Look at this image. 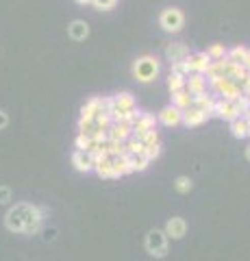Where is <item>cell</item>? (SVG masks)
I'll list each match as a JSON object with an SVG mask.
<instances>
[{
    "instance_id": "1",
    "label": "cell",
    "mask_w": 250,
    "mask_h": 261,
    "mask_svg": "<svg viewBox=\"0 0 250 261\" xmlns=\"http://www.w3.org/2000/svg\"><path fill=\"white\" fill-rule=\"evenodd\" d=\"M46 207H37L31 202H15L13 207L5 214V226L11 233H24V235H35L42 231Z\"/></svg>"
},
{
    "instance_id": "2",
    "label": "cell",
    "mask_w": 250,
    "mask_h": 261,
    "mask_svg": "<svg viewBox=\"0 0 250 261\" xmlns=\"http://www.w3.org/2000/svg\"><path fill=\"white\" fill-rule=\"evenodd\" d=\"M159 72H161V63L157 57H152V55L137 57L133 63V76L140 81V83H152V81H157Z\"/></svg>"
},
{
    "instance_id": "3",
    "label": "cell",
    "mask_w": 250,
    "mask_h": 261,
    "mask_svg": "<svg viewBox=\"0 0 250 261\" xmlns=\"http://www.w3.org/2000/svg\"><path fill=\"white\" fill-rule=\"evenodd\" d=\"M168 242H170V238L165 235V231H161V228H150V231L146 233V240H144V248H146V252L150 257H165L168 255Z\"/></svg>"
},
{
    "instance_id": "4",
    "label": "cell",
    "mask_w": 250,
    "mask_h": 261,
    "mask_svg": "<svg viewBox=\"0 0 250 261\" xmlns=\"http://www.w3.org/2000/svg\"><path fill=\"white\" fill-rule=\"evenodd\" d=\"M159 27L165 33H181L185 27V13L179 7H168L159 15Z\"/></svg>"
},
{
    "instance_id": "5",
    "label": "cell",
    "mask_w": 250,
    "mask_h": 261,
    "mask_svg": "<svg viewBox=\"0 0 250 261\" xmlns=\"http://www.w3.org/2000/svg\"><path fill=\"white\" fill-rule=\"evenodd\" d=\"M211 87L213 92L220 96V98H227V100H237V98L244 94L241 87L235 83L233 79H217V81H211Z\"/></svg>"
},
{
    "instance_id": "6",
    "label": "cell",
    "mask_w": 250,
    "mask_h": 261,
    "mask_svg": "<svg viewBox=\"0 0 250 261\" xmlns=\"http://www.w3.org/2000/svg\"><path fill=\"white\" fill-rule=\"evenodd\" d=\"M183 63H185V68H187V74H207L211 59L207 57L205 50H200V53H189Z\"/></svg>"
},
{
    "instance_id": "7",
    "label": "cell",
    "mask_w": 250,
    "mask_h": 261,
    "mask_svg": "<svg viewBox=\"0 0 250 261\" xmlns=\"http://www.w3.org/2000/svg\"><path fill=\"white\" fill-rule=\"evenodd\" d=\"M213 116L233 122L235 118H239V111L235 107V100H227V98H217L213 105Z\"/></svg>"
},
{
    "instance_id": "8",
    "label": "cell",
    "mask_w": 250,
    "mask_h": 261,
    "mask_svg": "<svg viewBox=\"0 0 250 261\" xmlns=\"http://www.w3.org/2000/svg\"><path fill=\"white\" fill-rule=\"evenodd\" d=\"M183 120V111L179 107H174V105H168V107H163L159 111L157 116V122L163 126H179Z\"/></svg>"
},
{
    "instance_id": "9",
    "label": "cell",
    "mask_w": 250,
    "mask_h": 261,
    "mask_svg": "<svg viewBox=\"0 0 250 261\" xmlns=\"http://www.w3.org/2000/svg\"><path fill=\"white\" fill-rule=\"evenodd\" d=\"M133 133V126L128 122H114L107 130V140L109 142H126Z\"/></svg>"
},
{
    "instance_id": "10",
    "label": "cell",
    "mask_w": 250,
    "mask_h": 261,
    "mask_svg": "<svg viewBox=\"0 0 250 261\" xmlns=\"http://www.w3.org/2000/svg\"><path fill=\"white\" fill-rule=\"evenodd\" d=\"M165 235L170 240H181V238H185V233H187V222H185V218H179V216H174V218H170L165 222Z\"/></svg>"
},
{
    "instance_id": "11",
    "label": "cell",
    "mask_w": 250,
    "mask_h": 261,
    "mask_svg": "<svg viewBox=\"0 0 250 261\" xmlns=\"http://www.w3.org/2000/svg\"><path fill=\"white\" fill-rule=\"evenodd\" d=\"M165 61H170V63H179V61H185L187 59V55H189V48L187 44H183V42H172V44H168L165 46Z\"/></svg>"
},
{
    "instance_id": "12",
    "label": "cell",
    "mask_w": 250,
    "mask_h": 261,
    "mask_svg": "<svg viewBox=\"0 0 250 261\" xmlns=\"http://www.w3.org/2000/svg\"><path fill=\"white\" fill-rule=\"evenodd\" d=\"M207 120H209V113L200 111V109H196V107H187V109H183V120H181V124H185L187 128H193V126L205 124Z\"/></svg>"
},
{
    "instance_id": "13",
    "label": "cell",
    "mask_w": 250,
    "mask_h": 261,
    "mask_svg": "<svg viewBox=\"0 0 250 261\" xmlns=\"http://www.w3.org/2000/svg\"><path fill=\"white\" fill-rule=\"evenodd\" d=\"M94 154L87 150H74L72 152V166H74L78 172H92L94 170Z\"/></svg>"
},
{
    "instance_id": "14",
    "label": "cell",
    "mask_w": 250,
    "mask_h": 261,
    "mask_svg": "<svg viewBox=\"0 0 250 261\" xmlns=\"http://www.w3.org/2000/svg\"><path fill=\"white\" fill-rule=\"evenodd\" d=\"M68 37L72 42H85L90 37V24L85 20H72L68 24Z\"/></svg>"
},
{
    "instance_id": "15",
    "label": "cell",
    "mask_w": 250,
    "mask_h": 261,
    "mask_svg": "<svg viewBox=\"0 0 250 261\" xmlns=\"http://www.w3.org/2000/svg\"><path fill=\"white\" fill-rule=\"evenodd\" d=\"M185 89H187L191 96L205 94L207 92V76L205 74H187L185 76Z\"/></svg>"
},
{
    "instance_id": "16",
    "label": "cell",
    "mask_w": 250,
    "mask_h": 261,
    "mask_svg": "<svg viewBox=\"0 0 250 261\" xmlns=\"http://www.w3.org/2000/svg\"><path fill=\"white\" fill-rule=\"evenodd\" d=\"M94 170H96V174H98L100 178H116L114 161H111V157H100V159H96Z\"/></svg>"
},
{
    "instance_id": "17",
    "label": "cell",
    "mask_w": 250,
    "mask_h": 261,
    "mask_svg": "<svg viewBox=\"0 0 250 261\" xmlns=\"http://www.w3.org/2000/svg\"><path fill=\"white\" fill-rule=\"evenodd\" d=\"M111 161H114L116 178H120V176H124V174H131V172H133L131 163H128V154H114V157H111Z\"/></svg>"
},
{
    "instance_id": "18",
    "label": "cell",
    "mask_w": 250,
    "mask_h": 261,
    "mask_svg": "<svg viewBox=\"0 0 250 261\" xmlns=\"http://www.w3.org/2000/svg\"><path fill=\"white\" fill-rule=\"evenodd\" d=\"M213 105H215V98L211 96V94H198V96H193V102H191V107H196V109H200V111H205V113H209L211 116L213 113Z\"/></svg>"
},
{
    "instance_id": "19",
    "label": "cell",
    "mask_w": 250,
    "mask_h": 261,
    "mask_svg": "<svg viewBox=\"0 0 250 261\" xmlns=\"http://www.w3.org/2000/svg\"><path fill=\"white\" fill-rule=\"evenodd\" d=\"M231 133L233 137H237V140H244V137H248V120L244 116H239L231 122Z\"/></svg>"
},
{
    "instance_id": "20",
    "label": "cell",
    "mask_w": 250,
    "mask_h": 261,
    "mask_svg": "<svg viewBox=\"0 0 250 261\" xmlns=\"http://www.w3.org/2000/svg\"><path fill=\"white\" fill-rule=\"evenodd\" d=\"M191 102H193V96L187 92V89H181V92L172 94V105H174V107H179L181 111L191 107Z\"/></svg>"
},
{
    "instance_id": "21",
    "label": "cell",
    "mask_w": 250,
    "mask_h": 261,
    "mask_svg": "<svg viewBox=\"0 0 250 261\" xmlns=\"http://www.w3.org/2000/svg\"><path fill=\"white\" fill-rule=\"evenodd\" d=\"M98 128L100 126L96 124L94 118H80L78 120V133L85 135V137H92V140H94V135H96V130H98Z\"/></svg>"
},
{
    "instance_id": "22",
    "label": "cell",
    "mask_w": 250,
    "mask_h": 261,
    "mask_svg": "<svg viewBox=\"0 0 250 261\" xmlns=\"http://www.w3.org/2000/svg\"><path fill=\"white\" fill-rule=\"evenodd\" d=\"M100 113V98H90L80 107V118H96Z\"/></svg>"
},
{
    "instance_id": "23",
    "label": "cell",
    "mask_w": 250,
    "mask_h": 261,
    "mask_svg": "<svg viewBox=\"0 0 250 261\" xmlns=\"http://www.w3.org/2000/svg\"><path fill=\"white\" fill-rule=\"evenodd\" d=\"M246 53H248V48H244V46H233L231 50H227V61H231L233 65H244Z\"/></svg>"
},
{
    "instance_id": "24",
    "label": "cell",
    "mask_w": 250,
    "mask_h": 261,
    "mask_svg": "<svg viewBox=\"0 0 250 261\" xmlns=\"http://www.w3.org/2000/svg\"><path fill=\"white\" fill-rule=\"evenodd\" d=\"M128 163H131V168H133V172H144V170L148 168V157L144 152H137V154H131L128 152Z\"/></svg>"
},
{
    "instance_id": "25",
    "label": "cell",
    "mask_w": 250,
    "mask_h": 261,
    "mask_svg": "<svg viewBox=\"0 0 250 261\" xmlns=\"http://www.w3.org/2000/svg\"><path fill=\"white\" fill-rule=\"evenodd\" d=\"M74 146H76V150H87V152H94L96 148H98V142H94L92 137H85V135H76V140H74Z\"/></svg>"
},
{
    "instance_id": "26",
    "label": "cell",
    "mask_w": 250,
    "mask_h": 261,
    "mask_svg": "<svg viewBox=\"0 0 250 261\" xmlns=\"http://www.w3.org/2000/svg\"><path fill=\"white\" fill-rule=\"evenodd\" d=\"M168 89H170V94H176L185 89V76L183 74H176V72H170V76H168Z\"/></svg>"
},
{
    "instance_id": "27",
    "label": "cell",
    "mask_w": 250,
    "mask_h": 261,
    "mask_svg": "<svg viewBox=\"0 0 250 261\" xmlns=\"http://www.w3.org/2000/svg\"><path fill=\"white\" fill-rule=\"evenodd\" d=\"M207 57L211 61H222V59H227V48H224V44H211L207 48Z\"/></svg>"
},
{
    "instance_id": "28",
    "label": "cell",
    "mask_w": 250,
    "mask_h": 261,
    "mask_svg": "<svg viewBox=\"0 0 250 261\" xmlns=\"http://www.w3.org/2000/svg\"><path fill=\"white\" fill-rule=\"evenodd\" d=\"M191 178L189 176H176V181H174V190L179 192V194H189L191 192Z\"/></svg>"
},
{
    "instance_id": "29",
    "label": "cell",
    "mask_w": 250,
    "mask_h": 261,
    "mask_svg": "<svg viewBox=\"0 0 250 261\" xmlns=\"http://www.w3.org/2000/svg\"><path fill=\"white\" fill-rule=\"evenodd\" d=\"M92 5H94V9H98V11H109L118 5V0H92Z\"/></svg>"
},
{
    "instance_id": "30",
    "label": "cell",
    "mask_w": 250,
    "mask_h": 261,
    "mask_svg": "<svg viewBox=\"0 0 250 261\" xmlns=\"http://www.w3.org/2000/svg\"><path fill=\"white\" fill-rule=\"evenodd\" d=\"M13 200V192L9 185H0V205H9Z\"/></svg>"
},
{
    "instance_id": "31",
    "label": "cell",
    "mask_w": 250,
    "mask_h": 261,
    "mask_svg": "<svg viewBox=\"0 0 250 261\" xmlns=\"http://www.w3.org/2000/svg\"><path fill=\"white\" fill-rule=\"evenodd\" d=\"M126 142H128V144H126V148H128V152H131V154L144 152V148H146V146H144V142H140V140H131V137H128Z\"/></svg>"
},
{
    "instance_id": "32",
    "label": "cell",
    "mask_w": 250,
    "mask_h": 261,
    "mask_svg": "<svg viewBox=\"0 0 250 261\" xmlns=\"http://www.w3.org/2000/svg\"><path fill=\"white\" fill-rule=\"evenodd\" d=\"M144 154L148 157V161L157 159L159 154H161V142H159V144H152V146H146V148H144Z\"/></svg>"
},
{
    "instance_id": "33",
    "label": "cell",
    "mask_w": 250,
    "mask_h": 261,
    "mask_svg": "<svg viewBox=\"0 0 250 261\" xmlns=\"http://www.w3.org/2000/svg\"><path fill=\"white\" fill-rule=\"evenodd\" d=\"M152 144H159V133L155 128L146 130V135H144V146H152Z\"/></svg>"
},
{
    "instance_id": "34",
    "label": "cell",
    "mask_w": 250,
    "mask_h": 261,
    "mask_svg": "<svg viewBox=\"0 0 250 261\" xmlns=\"http://www.w3.org/2000/svg\"><path fill=\"white\" fill-rule=\"evenodd\" d=\"M7 126H9V113L5 109H0V130H5Z\"/></svg>"
},
{
    "instance_id": "35",
    "label": "cell",
    "mask_w": 250,
    "mask_h": 261,
    "mask_svg": "<svg viewBox=\"0 0 250 261\" xmlns=\"http://www.w3.org/2000/svg\"><path fill=\"white\" fill-rule=\"evenodd\" d=\"M241 92H244L246 96H250V76H248V81L244 83V87H241Z\"/></svg>"
},
{
    "instance_id": "36",
    "label": "cell",
    "mask_w": 250,
    "mask_h": 261,
    "mask_svg": "<svg viewBox=\"0 0 250 261\" xmlns=\"http://www.w3.org/2000/svg\"><path fill=\"white\" fill-rule=\"evenodd\" d=\"M244 68H246V70L250 72V50L246 53V59H244Z\"/></svg>"
},
{
    "instance_id": "37",
    "label": "cell",
    "mask_w": 250,
    "mask_h": 261,
    "mask_svg": "<svg viewBox=\"0 0 250 261\" xmlns=\"http://www.w3.org/2000/svg\"><path fill=\"white\" fill-rule=\"evenodd\" d=\"M74 3H78V5H92V0H74Z\"/></svg>"
},
{
    "instance_id": "38",
    "label": "cell",
    "mask_w": 250,
    "mask_h": 261,
    "mask_svg": "<svg viewBox=\"0 0 250 261\" xmlns=\"http://www.w3.org/2000/svg\"><path fill=\"white\" fill-rule=\"evenodd\" d=\"M246 159L250 161V144H248V148H246Z\"/></svg>"
},
{
    "instance_id": "39",
    "label": "cell",
    "mask_w": 250,
    "mask_h": 261,
    "mask_svg": "<svg viewBox=\"0 0 250 261\" xmlns=\"http://www.w3.org/2000/svg\"><path fill=\"white\" fill-rule=\"evenodd\" d=\"M248 137H250V120H248Z\"/></svg>"
}]
</instances>
